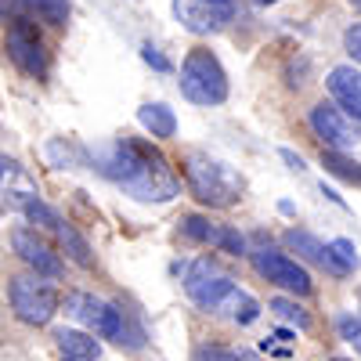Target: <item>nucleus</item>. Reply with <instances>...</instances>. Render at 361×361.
I'll return each mask as SVG.
<instances>
[{
  "label": "nucleus",
  "mask_w": 361,
  "mask_h": 361,
  "mask_svg": "<svg viewBox=\"0 0 361 361\" xmlns=\"http://www.w3.org/2000/svg\"><path fill=\"white\" fill-rule=\"evenodd\" d=\"M90 163H94L98 173L116 180L119 188L141 202H166L180 192L173 166L152 145L134 141V137H119V141H105L98 148H90Z\"/></svg>",
  "instance_id": "obj_1"
},
{
  "label": "nucleus",
  "mask_w": 361,
  "mask_h": 361,
  "mask_svg": "<svg viewBox=\"0 0 361 361\" xmlns=\"http://www.w3.org/2000/svg\"><path fill=\"white\" fill-rule=\"evenodd\" d=\"M66 314L83 325L90 336H102L112 340L116 347H127V350H141L145 347V333L137 325H130L127 311L109 304L102 296H90V293H69L66 296Z\"/></svg>",
  "instance_id": "obj_2"
},
{
  "label": "nucleus",
  "mask_w": 361,
  "mask_h": 361,
  "mask_svg": "<svg viewBox=\"0 0 361 361\" xmlns=\"http://www.w3.org/2000/svg\"><path fill=\"white\" fill-rule=\"evenodd\" d=\"M185 180L199 202L206 206H231L243 199V177L228 163L206 156V152H188L185 156Z\"/></svg>",
  "instance_id": "obj_3"
},
{
  "label": "nucleus",
  "mask_w": 361,
  "mask_h": 361,
  "mask_svg": "<svg viewBox=\"0 0 361 361\" xmlns=\"http://www.w3.org/2000/svg\"><path fill=\"white\" fill-rule=\"evenodd\" d=\"M180 94L195 105H221L228 98V76L214 51L192 47L180 66Z\"/></svg>",
  "instance_id": "obj_4"
},
{
  "label": "nucleus",
  "mask_w": 361,
  "mask_h": 361,
  "mask_svg": "<svg viewBox=\"0 0 361 361\" xmlns=\"http://www.w3.org/2000/svg\"><path fill=\"white\" fill-rule=\"evenodd\" d=\"M235 289H238L235 279L228 275V271L214 257H199L188 267V275H185V293L192 296V304H199L209 314H221Z\"/></svg>",
  "instance_id": "obj_5"
},
{
  "label": "nucleus",
  "mask_w": 361,
  "mask_h": 361,
  "mask_svg": "<svg viewBox=\"0 0 361 361\" xmlns=\"http://www.w3.org/2000/svg\"><path fill=\"white\" fill-rule=\"evenodd\" d=\"M11 311L25 325H47L58 311V289L44 275L11 279Z\"/></svg>",
  "instance_id": "obj_6"
},
{
  "label": "nucleus",
  "mask_w": 361,
  "mask_h": 361,
  "mask_svg": "<svg viewBox=\"0 0 361 361\" xmlns=\"http://www.w3.org/2000/svg\"><path fill=\"white\" fill-rule=\"evenodd\" d=\"M173 18L195 37H209L235 18V0H173Z\"/></svg>",
  "instance_id": "obj_7"
},
{
  "label": "nucleus",
  "mask_w": 361,
  "mask_h": 361,
  "mask_svg": "<svg viewBox=\"0 0 361 361\" xmlns=\"http://www.w3.org/2000/svg\"><path fill=\"white\" fill-rule=\"evenodd\" d=\"M253 267L271 286H279V289H286L293 296H307L314 289L307 267L300 260H293V257H286V253H279V250H257L253 253Z\"/></svg>",
  "instance_id": "obj_8"
},
{
  "label": "nucleus",
  "mask_w": 361,
  "mask_h": 361,
  "mask_svg": "<svg viewBox=\"0 0 361 361\" xmlns=\"http://www.w3.org/2000/svg\"><path fill=\"white\" fill-rule=\"evenodd\" d=\"M8 54L29 76L47 73V51H44V44H40V37H37V29H33L29 18H11V25H8Z\"/></svg>",
  "instance_id": "obj_9"
},
{
  "label": "nucleus",
  "mask_w": 361,
  "mask_h": 361,
  "mask_svg": "<svg viewBox=\"0 0 361 361\" xmlns=\"http://www.w3.org/2000/svg\"><path fill=\"white\" fill-rule=\"evenodd\" d=\"M311 130L333 148V152H340V148H350L354 141H357V127H354V119L340 109V105H333V102H318L314 109H311Z\"/></svg>",
  "instance_id": "obj_10"
},
{
  "label": "nucleus",
  "mask_w": 361,
  "mask_h": 361,
  "mask_svg": "<svg viewBox=\"0 0 361 361\" xmlns=\"http://www.w3.org/2000/svg\"><path fill=\"white\" fill-rule=\"evenodd\" d=\"M180 231H185L192 243H202V246H221V250H228V253H235V257H243L246 253V238L243 235H235L231 228H224V224H214L209 217H185L180 221Z\"/></svg>",
  "instance_id": "obj_11"
},
{
  "label": "nucleus",
  "mask_w": 361,
  "mask_h": 361,
  "mask_svg": "<svg viewBox=\"0 0 361 361\" xmlns=\"http://www.w3.org/2000/svg\"><path fill=\"white\" fill-rule=\"evenodd\" d=\"M11 246H15V253H18L29 267L37 271V275H44V279H58V275H62V260H58L33 231H25V228L11 231Z\"/></svg>",
  "instance_id": "obj_12"
},
{
  "label": "nucleus",
  "mask_w": 361,
  "mask_h": 361,
  "mask_svg": "<svg viewBox=\"0 0 361 361\" xmlns=\"http://www.w3.org/2000/svg\"><path fill=\"white\" fill-rule=\"evenodd\" d=\"M329 94L336 98V105L354 119V123H361V76L350 69V66H340L329 73Z\"/></svg>",
  "instance_id": "obj_13"
},
{
  "label": "nucleus",
  "mask_w": 361,
  "mask_h": 361,
  "mask_svg": "<svg viewBox=\"0 0 361 361\" xmlns=\"http://www.w3.org/2000/svg\"><path fill=\"white\" fill-rule=\"evenodd\" d=\"M286 243H289L300 257H304V260H311V264H318V267H325V271H333V275H347L343 264L333 257V250L322 246L311 231H296V228H293V231L286 235Z\"/></svg>",
  "instance_id": "obj_14"
},
{
  "label": "nucleus",
  "mask_w": 361,
  "mask_h": 361,
  "mask_svg": "<svg viewBox=\"0 0 361 361\" xmlns=\"http://www.w3.org/2000/svg\"><path fill=\"white\" fill-rule=\"evenodd\" d=\"M54 340H58V347H62V357H73V361H102V343L90 336V333H80V329H58Z\"/></svg>",
  "instance_id": "obj_15"
},
{
  "label": "nucleus",
  "mask_w": 361,
  "mask_h": 361,
  "mask_svg": "<svg viewBox=\"0 0 361 361\" xmlns=\"http://www.w3.org/2000/svg\"><path fill=\"white\" fill-rule=\"evenodd\" d=\"M58 243H62V250L69 253V260L73 264H80V267H94V253H90V246H87V238L73 228V224H62V221H58Z\"/></svg>",
  "instance_id": "obj_16"
},
{
  "label": "nucleus",
  "mask_w": 361,
  "mask_h": 361,
  "mask_svg": "<svg viewBox=\"0 0 361 361\" xmlns=\"http://www.w3.org/2000/svg\"><path fill=\"white\" fill-rule=\"evenodd\" d=\"M137 119L145 130H152V137H173V130H177V116L166 105H141Z\"/></svg>",
  "instance_id": "obj_17"
},
{
  "label": "nucleus",
  "mask_w": 361,
  "mask_h": 361,
  "mask_svg": "<svg viewBox=\"0 0 361 361\" xmlns=\"http://www.w3.org/2000/svg\"><path fill=\"white\" fill-rule=\"evenodd\" d=\"M221 314H224V318H231V322H238V325H250V322H257V318H260V304H257V300H253L250 293L235 289Z\"/></svg>",
  "instance_id": "obj_18"
},
{
  "label": "nucleus",
  "mask_w": 361,
  "mask_h": 361,
  "mask_svg": "<svg viewBox=\"0 0 361 361\" xmlns=\"http://www.w3.org/2000/svg\"><path fill=\"white\" fill-rule=\"evenodd\" d=\"M29 15H37L47 25H66L69 22V0H22Z\"/></svg>",
  "instance_id": "obj_19"
},
{
  "label": "nucleus",
  "mask_w": 361,
  "mask_h": 361,
  "mask_svg": "<svg viewBox=\"0 0 361 361\" xmlns=\"http://www.w3.org/2000/svg\"><path fill=\"white\" fill-rule=\"evenodd\" d=\"M322 166H325L329 173H336V177L350 180V185H361V163H354V159L333 152V148H325V152H322Z\"/></svg>",
  "instance_id": "obj_20"
},
{
  "label": "nucleus",
  "mask_w": 361,
  "mask_h": 361,
  "mask_svg": "<svg viewBox=\"0 0 361 361\" xmlns=\"http://www.w3.org/2000/svg\"><path fill=\"white\" fill-rule=\"evenodd\" d=\"M271 311H275L282 322H293L296 329H307V325H311L307 311H304V307H296L293 300H282V296H279V300H271Z\"/></svg>",
  "instance_id": "obj_21"
},
{
  "label": "nucleus",
  "mask_w": 361,
  "mask_h": 361,
  "mask_svg": "<svg viewBox=\"0 0 361 361\" xmlns=\"http://www.w3.org/2000/svg\"><path fill=\"white\" fill-rule=\"evenodd\" d=\"M25 217L37 221V224H44V228H58V214H54V209H47L40 199H29V202H25Z\"/></svg>",
  "instance_id": "obj_22"
},
{
  "label": "nucleus",
  "mask_w": 361,
  "mask_h": 361,
  "mask_svg": "<svg viewBox=\"0 0 361 361\" xmlns=\"http://www.w3.org/2000/svg\"><path fill=\"white\" fill-rule=\"evenodd\" d=\"M329 250H333V257L343 264V271H354V267H357V250H354V243H347V238H336V243H329Z\"/></svg>",
  "instance_id": "obj_23"
},
{
  "label": "nucleus",
  "mask_w": 361,
  "mask_h": 361,
  "mask_svg": "<svg viewBox=\"0 0 361 361\" xmlns=\"http://www.w3.org/2000/svg\"><path fill=\"white\" fill-rule=\"evenodd\" d=\"M192 361H246V354H235L228 347H199Z\"/></svg>",
  "instance_id": "obj_24"
},
{
  "label": "nucleus",
  "mask_w": 361,
  "mask_h": 361,
  "mask_svg": "<svg viewBox=\"0 0 361 361\" xmlns=\"http://www.w3.org/2000/svg\"><path fill=\"white\" fill-rule=\"evenodd\" d=\"M340 333L347 343H354V350L361 354V318H340Z\"/></svg>",
  "instance_id": "obj_25"
},
{
  "label": "nucleus",
  "mask_w": 361,
  "mask_h": 361,
  "mask_svg": "<svg viewBox=\"0 0 361 361\" xmlns=\"http://www.w3.org/2000/svg\"><path fill=\"white\" fill-rule=\"evenodd\" d=\"M343 47H347V54L354 58V62H361V22L347 29V37H343Z\"/></svg>",
  "instance_id": "obj_26"
},
{
  "label": "nucleus",
  "mask_w": 361,
  "mask_h": 361,
  "mask_svg": "<svg viewBox=\"0 0 361 361\" xmlns=\"http://www.w3.org/2000/svg\"><path fill=\"white\" fill-rule=\"evenodd\" d=\"M141 58H145V62L152 66V69H159V73H166V69H170V62H166V58H163L152 44H145V47H141Z\"/></svg>",
  "instance_id": "obj_27"
},
{
  "label": "nucleus",
  "mask_w": 361,
  "mask_h": 361,
  "mask_svg": "<svg viewBox=\"0 0 361 361\" xmlns=\"http://www.w3.org/2000/svg\"><path fill=\"white\" fill-rule=\"evenodd\" d=\"M282 159H286V163H289L293 170H304V159H300V156H293L289 148H282Z\"/></svg>",
  "instance_id": "obj_28"
},
{
  "label": "nucleus",
  "mask_w": 361,
  "mask_h": 361,
  "mask_svg": "<svg viewBox=\"0 0 361 361\" xmlns=\"http://www.w3.org/2000/svg\"><path fill=\"white\" fill-rule=\"evenodd\" d=\"M350 4H354V8H357V11H361V0H350Z\"/></svg>",
  "instance_id": "obj_29"
},
{
  "label": "nucleus",
  "mask_w": 361,
  "mask_h": 361,
  "mask_svg": "<svg viewBox=\"0 0 361 361\" xmlns=\"http://www.w3.org/2000/svg\"><path fill=\"white\" fill-rule=\"evenodd\" d=\"M257 4H275V0H257Z\"/></svg>",
  "instance_id": "obj_30"
},
{
  "label": "nucleus",
  "mask_w": 361,
  "mask_h": 361,
  "mask_svg": "<svg viewBox=\"0 0 361 361\" xmlns=\"http://www.w3.org/2000/svg\"><path fill=\"white\" fill-rule=\"evenodd\" d=\"M333 361H343V357H333Z\"/></svg>",
  "instance_id": "obj_31"
},
{
  "label": "nucleus",
  "mask_w": 361,
  "mask_h": 361,
  "mask_svg": "<svg viewBox=\"0 0 361 361\" xmlns=\"http://www.w3.org/2000/svg\"><path fill=\"white\" fill-rule=\"evenodd\" d=\"M62 361H73V357H62Z\"/></svg>",
  "instance_id": "obj_32"
}]
</instances>
